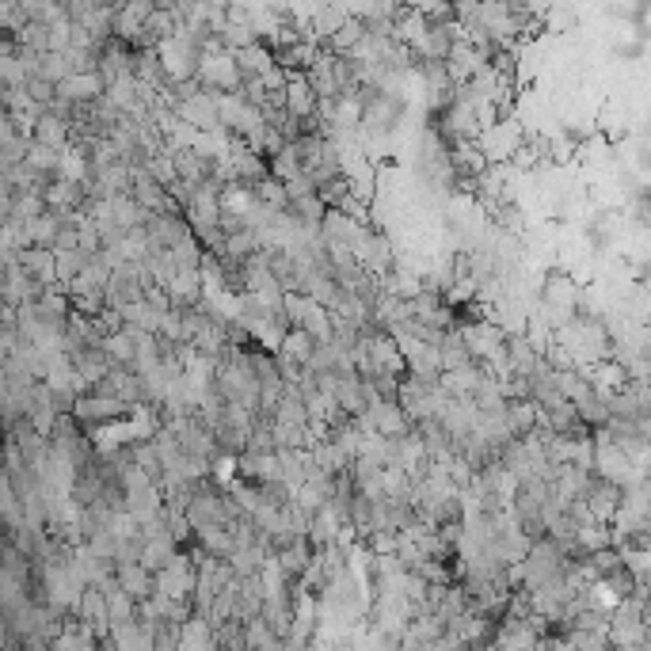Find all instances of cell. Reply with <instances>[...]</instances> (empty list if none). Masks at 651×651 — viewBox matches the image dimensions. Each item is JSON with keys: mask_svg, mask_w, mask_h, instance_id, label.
Instances as JSON below:
<instances>
[{"mask_svg": "<svg viewBox=\"0 0 651 651\" xmlns=\"http://www.w3.org/2000/svg\"><path fill=\"white\" fill-rule=\"evenodd\" d=\"M461 339H465V346H469V355H472V362H480V366H491V362H499L507 355V332L499 328V324H491V320H461Z\"/></svg>", "mask_w": 651, "mask_h": 651, "instance_id": "1", "label": "cell"}, {"mask_svg": "<svg viewBox=\"0 0 651 651\" xmlns=\"http://www.w3.org/2000/svg\"><path fill=\"white\" fill-rule=\"evenodd\" d=\"M358 423H362L366 434H381V439H388V442L416 430V423L408 419V411L400 408V400H385V397H377L370 408H366V416Z\"/></svg>", "mask_w": 651, "mask_h": 651, "instance_id": "2", "label": "cell"}, {"mask_svg": "<svg viewBox=\"0 0 651 651\" xmlns=\"http://www.w3.org/2000/svg\"><path fill=\"white\" fill-rule=\"evenodd\" d=\"M199 591V563L191 556H176L164 572H157V594L168 602H191V594Z\"/></svg>", "mask_w": 651, "mask_h": 651, "instance_id": "3", "label": "cell"}, {"mask_svg": "<svg viewBox=\"0 0 651 651\" xmlns=\"http://www.w3.org/2000/svg\"><path fill=\"white\" fill-rule=\"evenodd\" d=\"M57 96L69 99L73 107H96L107 96V80L99 73H73L69 80L57 84Z\"/></svg>", "mask_w": 651, "mask_h": 651, "instance_id": "4", "label": "cell"}, {"mask_svg": "<svg viewBox=\"0 0 651 651\" xmlns=\"http://www.w3.org/2000/svg\"><path fill=\"white\" fill-rule=\"evenodd\" d=\"M621 499H625V488L621 484H610V480H591V488H587V495H583V503L591 507V514L598 518V522H605V526H614V518H617V511H621Z\"/></svg>", "mask_w": 651, "mask_h": 651, "instance_id": "5", "label": "cell"}, {"mask_svg": "<svg viewBox=\"0 0 651 651\" xmlns=\"http://www.w3.org/2000/svg\"><path fill=\"white\" fill-rule=\"evenodd\" d=\"M115 579H119V587H122L129 598H134L138 605L157 594V575L149 572L145 563H119V568H115Z\"/></svg>", "mask_w": 651, "mask_h": 651, "instance_id": "6", "label": "cell"}, {"mask_svg": "<svg viewBox=\"0 0 651 651\" xmlns=\"http://www.w3.org/2000/svg\"><path fill=\"white\" fill-rule=\"evenodd\" d=\"M19 267L27 271V278L42 282V286H61V282H57V252L54 248H27V252H19Z\"/></svg>", "mask_w": 651, "mask_h": 651, "instance_id": "7", "label": "cell"}, {"mask_svg": "<svg viewBox=\"0 0 651 651\" xmlns=\"http://www.w3.org/2000/svg\"><path fill=\"white\" fill-rule=\"evenodd\" d=\"M507 427L514 439H530L541 430V404L537 400H507Z\"/></svg>", "mask_w": 651, "mask_h": 651, "instance_id": "8", "label": "cell"}, {"mask_svg": "<svg viewBox=\"0 0 651 651\" xmlns=\"http://www.w3.org/2000/svg\"><path fill=\"white\" fill-rule=\"evenodd\" d=\"M35 141L54 149V153H65V149L73 145V122H65V119H57V115L46 111V115L38 119V126H35Z\"/></svg>", "mask_w": 651, "mask_h": 651, "instance_id": "9", "label": "cell"}, {"mask_svg": "<svg viewBox=\"0 0 651 651\" xmlns=\"http://www.w3.org/2000/svg\"><path fill=\"white\" fill-rule=\"evenodd\" d=\"M507 362H511V374H514V377H533L537 366L545 362V358L533 351V343H530L526 336H511V339H507Z\"/></svg>", "mask_w": 651, "mask_h": 651, "instance_id": "10", "label": "cell"}, {"mask_svg": "<svg viewBox=\"0 0 651 651\" xmlns=\"http://www.w3.org/2000/svg\"><path fill=\"white\" fill-rule=\"evenodd\" d=\"M236 61H241L244 80H252V77H267V73L278 69V54L267 46V42H252L248 50L236 54Z\"/></svg>", "mask_w": 651, "mask_h": 651, "instance_id": "11", "label": "cell"}, {"mask_svg": "<svg viewBox=\"0 0 651 651\" xmlns=\"http://www.w3.org/2000/svg\"><path fill=\"white\" fill-rule=\"evenodd\" d=\"M316 339L309 336V332H301V328H290V336H286V343H282V351L274 355L278 362H294V366H309L313 362V355H316Z\"/></svg>", "mask_w": 651, "mask_h": 651, "instance_id": "12", "label": "cell"}, {"mask_svg": "<svg viewBox=\"0 0 651 651\" xmlns=\"http://www.w3.org/2000/svg\"><path fill=\"white\" fill-rule=\"evenodd\" d=\"M271 164V176L278 180V183H290V180H297V176H305V160H301V149L297 145H286L278 157H271L267 160Z\"/></svg>", "mask_w": 651, "mask_h": 651, "instance_id": "13", "label": "cell"}, {"mask_svg": "<svg viewBox=\"0 0 651 651\" xmlns=\"http://www.w3.org/2000/svg\"><path fill=\"white\" fill-rule=\"evenodd\" d=\"M439 351H442L446 374H450V370H461V366H472V355H469V346H465V339H461L458 328L442 336V346H439Z\"/></svg>", "mask_w": 651, "mask_h": 651, "instance_id": "14", "label": "cell"}, {"mask_svg": "<svg viewBox=\"0 0 651 651\" xmlns=\"http://www.w3.org/2000/svg\"><path fill=\"white\" fill-rule=\"evenodd\" d=\"M145 171H149V176H153L164 191L171 187V183H180V168H176V157H171L168 153V149H164V153H157V157H149L145 160Z\"/></svg>", "mask_w": 651, "mask_h": 651, "instance_id": "15", "label": "cell"}, {"mask_svg": "<svg viewBox=\"0 0 651 651\" xmlns=\"http://www.w3.org/2000/svg\"><path fill=\"white\" fill-rule=\"evenodd\" d=\"M103 351L115 358V366H129V370H134V362H138V346H134V339H129V332H126V328H122L119 336H107Z\"/></svg>", "mask_w": 651, "mask_h": 651, "instance_id": "16", "label": "cell"}, {"mask_svg": "<svg viewBox=\"0 0 651 651\" xmlns=\"http://www.w3.org/2000/svg\"><path fill=\"white\" fill-rule=\"evenodd\" d=\"M316 194H320V202L328 206V210H343V206H346V199H351V180L339 176V180H332V183L316 187Z\"/></svg>", "mask_w": 651, "mask_h": 651, "instance_id": "17", "label": "cell"}]
</instances>
